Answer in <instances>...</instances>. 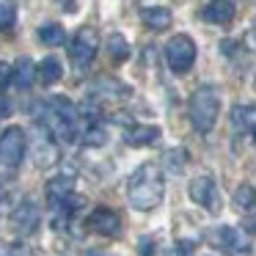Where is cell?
Returning a JSON list of instances; mask_svg holds the SVG:
<instances>
[{
    "label": "cell",
    "instance_id": "obj_1",
    "mask_svg": "<svg viewBox=\"0 0 256 256\" xmlns=\"http://www.w3.org/2000/svg\"><path fill=\"white\" fill-rule=\"evenodd\" d=\"M162 193H166V182H162V174L154 162H144L130 176L127 198H130V206H135V210H140V212L154 210L162 201Z\"/></svg>",
    "mask_w": 256,
    "mask_h": 256
},
{
    "label": "cell",
    "instance_id": "obj_2",
    "mask_svg": "<svg viewBox=\"0 0 256 256\" xmlns=\"http://www.w3.org/2000/svg\"><path fill=\"white\" fill-rule=\"evenodd\" d=\"M218 113H220V94H218L215 86H198V88L190 94L188 102V116L190 124L196 127V132L206 135L218 122Z\"/></svg>",
    "mask_w": 256,
    "mask_h": 256
},
{
    "label": "cell",
    "instance_id": "obj_3",
    "mask_svg": "<svg viewBox=\"0 0 256 256\" xmlns=\"http://www.w3.org/2000/svg\"><path fill=\"white\" fill-rule=\"evenodd\" d=\"M166 64L174 74H188L196 64V42L179 34L166 44Z\"/></svg>",
    "mask_w": 256,
    "mask_h": 256
},
{
    "label": "cell",
    "instance_id": "obj_4",
    "mask_svg": "<svg viewBox=\"0 0 256 256\" xmlns=\"http://www.w3.org/2000/svg\"><path fill=\"white\" fill-rule=\"evenodd\" d=\"M96 50H100V34H96V28H91V25H83V28L72 36V42H69V56H72V64L78 69L88 66V64L94 61Z\"/></svg>",
    "mask_w": 256,
    "mask_h": 256
},
{
    "label": "cell",
    "instance_id": "obj_5",
    "mask_svg": "<svg viewBox=\"0 0 256 256\" xmlns=\"http://www.w3.org/2000/svg\"><path fill=\"white\" fill-rule=\"evenodd\" d=\"M25 146H28V140H25L22 127H8L0 135V168L14 171L25 157Z\"/></svg>",
    "mask_w": 256,
    "mask_h": 256
},
{
    "label": "cell",
    "instance_id": "obj_6",
    "mask_svg": "<svg viewBox=\"0 0 256 256\" xmlns=\"http://www.w3.org/2000/svg\"><path fill=\"white\" fill-rule=\"evenodd\" d=\"M34 160L39 168H50L56 166L58 160H61V154H58V146L56 140L50 138V132H47V127H39L36 130V138H34Z\"/></svg>",
    "mask_w": 256,
    "mask_h": 256
},
{
    "label": "cell",
    "instance_id": "obj_7",
    "mask_svg": "<svg viewBox=\"0 0 256 256\" xmlns=\"http://www.w3.org/2000/svg\"><path fill=\"white\" fill-rule=\"evenodd\" d=\"M188 193L196 204L206 206L210 212H218V188H215V182H212V176H206V174L204 176H196L193 182H190Z\"/></svg>",
    "mask_w": 256,
    "mask_h": 256
},
{
    "label": "cell",
    "instance_id": "obj_8",
    "mask_svg": "<svg viewBox=\"0 0 256 256\" xmlns=\"http://www.w3.org/2000/svg\"><path fill=\"white\" fill-rule=\"evenodd\" d=\"M88 226L94 228L96 234H102V237H116V234L122 232V218L113 210H108V206H96L88 218Z\"/></svg>",
    "mask_w": 256,
    "mask_h": 256
},
{
    "label": "cell",
    "instance_id": "obj_9",
    "mask_svg": "<svg viewBox=\"0 0 256 256\" xmlns=\"http://www.w3.org/2000/svg\"><path fill=\"white\" fill-rule=\"evenodd\" d=\"M215 237H218V245L226 248V250H232V254H248L250 250L248 234H245L242 228H237V226H220L215 232Z\"/></svg>",
    "mask_w": 256,
    "mask_h": 256
},
{
    "label": "cell",
    "instance_id": "obj_10",
    "mask_svg": "<svg viewBox=\"0 0 256 256\" xmlns=\"http://www.w3.org/2000/svg\"><path fill=\"white\" fill-rule=\"evenodd\" d=\"M12 226H14V232H20V234H30L39 226V206H36L34 201H22V204L12 212Z\"/></svg>",
    "mask_w": 256,
    "mask_h": 256
},
{
    "label": "cell",
    "instance_id": "obj_11",
    "mask_svg": "<svg viewBox=\"0 0 256 256\" xmlns=\"http://www.w3.org/2000/svg\"><path fill=\"white\" fill-rule=\"evenodd\" d=\"M201 20L210 25H228L234 20V3L232 0H210L201 8Z\"/></svg>",
    "mask_w": 256,
    "mask_h": 256
},
{
    "label": "cell",
    "instance_id": "obj_12",
    "mask_svg": "<svg viewBox=\"0 0 256 256\" xmlns=\"http://www.w3.org/2000/svg\"><path fill=\"white\" fill-rule=\"evenodd\" d=\"M140 20H144V25L149 30H168L171 28V22H174V14H171V8H166V6H149V8H144L140 12Z\"/></svg>",
    "mask_w": 256,
    "mask_h": 256
},
{
    "label": "cell",
    "instance_id": "obj_13",
    "mask_svg": "<svg viewBox=\"0 0 256 256\" xmlns=\"http://www.w3.org/2000/svg\"><path fill=\"white\" fill-rule=\"evenodd\" d=\"M157 138H160V127H154V124H132L124 132V140L130 146H152Z\"/></svg>",
    "mask_w": 256,
    "mask_h": 256
},
{
    "label": "cell",
    "instance_id": "obj_14",
    "mask_svg": "<svg viewBox=\"0 0 256 256\" xmlns=\"http://www.w3.org/2000/svg\"><path fill=\"white\" fill-rule=\"evenodd\" d=\"M232 124L240 132H254L256 130V105H234L232 108Z\"/></svg>",
    "mask_w": 256,
    "mask_h": 256
},
{
    "label": "cell",
    "instance_id": "obj_15",
    "mask_svg": "<svg viewBox=\"0 0 256 256\" xmlns=\"http://www.w3.org/2000/svg\"><path fill=\"white\" fill-rule=\"evenodd\" d=\"M44 193H47V201L58 206L64 198H66V196H72V179H66V176L50 179V182H47V188H44Z\"/></svg>",
    "mask_w": 256,
    "mask_h": 256
},
{
    "label": "cell",
    "instance_id": "obj_16",
    "mask_svg": "<svg viewBox=\"0 0 256 256\" xmlns=\"http://www.w3.org/2000/svg\"><path fill=\"white\" fill-rule=\"evenodd\" d=\"M61 74H64V66H61V61L58 58H44V61L36 66V78L42 80L44 86H52V83H58L61 80Z\"/></svg>",
    "mask_w": 256,
    "mask_h": 256
},
{
    "label": "cell",
    "instance_id": "obj_17",
    "mask_svg": "<svg viewBox=\"0 0 256 256\" xmlns=\"http://www.w3.org/2000/svg\"><path fill=\"white\" fill-rule=\"evenodd\" d=\"M34 80H36L34 61H30V58H20L17 66H14V86H17V88H30Z\"/></svg>",
    "mask_w": 256,
    "mask_h": 256
},
{
    "label": "cell",
    "instance_id": "obj_18",
    "mask_svg": "<svg viewBox=\"0 0 256 256\" xmlns=\"http://www.w3.org/2000/svg\"><path fill=\"white\" fill-rule=\"evenodd\" d=\"M234 206L240 212H254L256 210V188L254 184H240L234 190Z\"/></svg>",
    "mask_w": 256,
    "mask_h": 256
},
{
    "label": "cell",
    "instance_id": "obj_19",
    "mask_svg": "<svg viewBox=\"0 0 256 256\" xmlns=\"http://www.w3.org/2000/svg\"><path fill=\"white\" fill-rule=\"evenodd\" d=\"M39 42L47 47H61L66 42V34H64V28L58 22H47L39 28Z\"/></svg>",
    "mask_w": 256,
    "mask_h": 256
},
{
    "label": "cell",
    "instance_id": "obj_20",
    "mask_svg": "<svg viewBox=\"0 0 256 256\" xmlns=\"http://www.w3.org/2000/svg\"><path fill=\"white\" fill-rule=\"evenodd\" d=\"M91 94H96V96H127V94H130V88H127L124 83H118V80L100 78Z\"/></svg>",
    "mask_w": 256,
    "mask_h": 256
},
{
    "label": "cell",
    "instance_id": "obj_21",
    "mask_svg": "<svg viewBox=\"0 0 256 256\" xmlns=\"http://www.w3.org/2000/svg\"><path fill=\"white\" fill-rule=\"evenodd\" d=\"M162 166L171 174H182V168L188 166V152L184 149H168L166 154H162Z\"/></svg>",
    "mask_w": 256,
    "mask_h": 256
},
{
    "label": "cell",
    "instance_id": "obj_22",
    "mask_svg": "<svg viewBox=\"0 0 256 256\" xmlns=\"http://www.w3.org/2000/svg\"><path fill=\"white\" fill-rule=\"evenodd\" d=\"M108 56H110L113 61H127L130 58V44L122 34H113L110 39H108Z\"/></svg>",
    "mask_w": 256,
    "mask_h": 256
},
{
    "label": "cell",
    "instance_id": "obj_23",
    "mask_svg": "<svg viewBox=\"0 0 256 256\" xmlns=\"http://www.w3.org/2000/svg\"><path fill=\"white\" fill-rule=\"evenodd\" d=\"M17 22V6L14 0H0V30H8Z\"/></svg>",
    "mask_w": 256,
    "mask_h": 256
},
{
    "label": "cell",
    "instance_id": "obj_24",
    "mask_svg": "<svg viewBox=\"0 0 256 256\" xmlns=\"http://www.w3.org/2000/svg\"><path fill=\"white\" fill-rule=\"evenodd\" d=\"M105 140H108V130L102 127V124H91V127L83 132V144L86 146H105Z\"/></svg>",
    "mask_w": 256,
    "mask_h": 256
},
{
    "label": "cell",
    "instance_id": "obj_25",
    "mask_svg": "<svg viewBox=\"0 0 256 256\" xmlns=\"http://www.w3.org/2000/svg\"><path fill=\"white\" fill-rule=\"evenodd\" d=\"M154 250H157V240L154 237H140L138 240V256H154Z\"/></svg>",
    "mask_w": 256,
    "mask_h": 256
},
{
    "label": "cell",
    "instance_id": "obj_26",
    "mask_svg": "<svg viewBox=\"0 0 256 256\" xmlns=\"http://www.w3.org/2000/svg\"><path fill=\"white\" fill-rule=\"evenodd\" d=\"M8 86H14V66L0 61V88H8Z\"/></svg>",
    "mask_w": 256,
    "mask_h": 256
},
{
    "label": "cell",
    "instance_id": "obj_27",
    "mask_svg": "<svg viewBox=\"0 0 256 256\" xmlns=\"http://www.w3.org/2000/svg\"><path fill=\"white\" fill-rule=\"evenodd\" d=\"M242 47H245V50H250V52H256V28L245 30V36H242Z\"/></svg>",
    "mask_w": 256,
    "mask_h": 256
},
{
    "label": "cell",
    "instance_id": "obj_28",
    "mask_svg": "<svg viewBox=\"0 0 256 256\" xmlns=\"http://www.w3.org/2000/svg\"><path fill=\"white\" fill-rule=\"evenodd\" d=\"M162 256H188V245L176 242V245H171V248H166V254H162Z\"/></svg>",
    "mask_w": 256,
    "mask_h": 256
},
{
    "label": "cell",
    "instance_id": "obj_29",
    "mask_svg": "<svg viewBox=\"0 0 256 256\" xmlns=\"http://www.w3.org/2000/svg\"><path fill=\"white\" fill-rule=\"evenodd\" d=\"M8 113H12V105H8V102L3 100V96H0V118H3V116H8Z\"/></svg>",
    "mask_w": 256,
    "mask_h": 256
},
{
    "label": "cell",
    "instance_id": "obj_30",
    "mask_svg": "<svg viewBox=\"0 0 256 256\" xmlns=\"http://www.w3.org/2000/svg\"><path fill=\"white\" fill-rule=\"evenodd\" d=\"M254 140H256V130H254Z\"/></svg>",
    "mask_w": 256,
    "mask_h": 256
},
{
    "label": "cell",
    "instance_id": "obj_31",
    "mask_svg": "<svg viewBox=\"0 0 256 256\" xmlns=\"http://www.w3.org/2000/svg\"><path fill=\"white\" fill-rule=\"evenodd\" d=\"M0 196H3V188H0Z\"/></svg>",
    "mask_w": 256,
    "mask_h": 256
}]
</instances>
